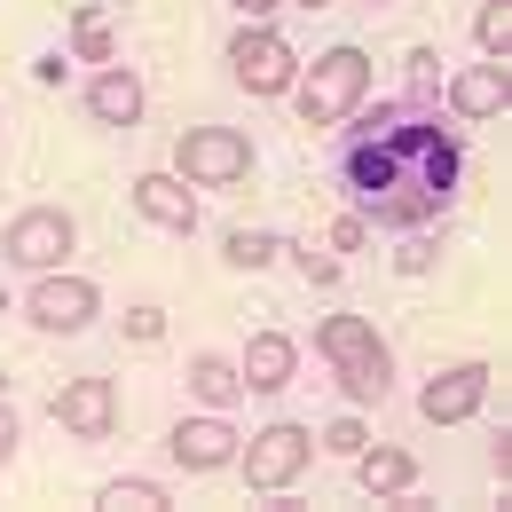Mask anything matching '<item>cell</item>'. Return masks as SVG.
Segmentation results:
<instances>
[{"mask_svg":"<svg viewBox=\"0 0 512 512\" xmlns=\"http://www.w3.org/2000/svg\"><path fill=\"white\" fill-rule=\"evenodd\" d=\"M190 394L205 410H229V402L245 394V379H237V363H221V355H190Z\"/></svg>","mask_w":512,"mask_h":512,"instance_id":"obj_17","label":"cell"},{"mask_svg":"<svg viewBox=\"0 0 512 512\" xmlns=\"http://www.w3.org/2000/svg\"><path fill=\"white\" fill-rule=\"evenodd\" d=\"M505 103H512V64H505V56L465 64L457 79H449V111H457V119H497Z\"/></svg>","mask_w":512,"mask_h":512,"instance_id":"obj_11","label":"cell"},{"mask_svg":"<svg viewBox=\"0 0 512 512\" xmlns=\"http://www.w3.org/2000/svg\"><path fill=\"white\" fill-rule=\"evenodd\" d=\"M355 473H363V489H371V497H410V473H418V465H410V449H355Z\"/></svg>","mask_w":512,"mask_h":512,"instance_id":"obj_16","label":"cell"},{"mask_svg":"<svg viewBox=\"0 0 512 512\" xmlns=\"http://www.w3.org/2000/svg\"><path fill=\"white\" fill-rule=\"evenodd\" d=\"M229 71H237L245 95H284V87L300 79V56H292L268 24H245V32L229 40Z\"/></svg>","mask_w":512,"mask_h":512,"instance_id":"obj_5","label":"cell"},{"mask_svg":"<svg viewBox=\"0 0 512 512\" xmlns=\"http://www.w3.org/2000/svg\"><path fill=\"white\" fill-rule=\"evenodd\" d=\"M103 512H166V489L158 481H103Z\"/></svg>","mask_w":512,"mask_h":512,"instance_id":"obj_19","label":"cell"},{"mask_svg":"<svg viewBox=\"0 0 512 512\" xmlns=\"http://www.w3.org/2000/svg\"><path fill=\"white\" fill-rule=\"evenodd\" d=\"M308 457H316V434H308V426H260L253 442L237 449V465H245V481H253L260 497L292 489V481L308 473Z\"/></svg>","mask_w":512,"mask_h":512,"instance_id":"obj_4","label":"cell"},{"mask_svg":"<svg viewBox=\"0 0 512 512\" xmlns=\"http://www.w3.org/2000/svg\"><path fill=\"white\" fill-rule=\"evenodd\" d=\"M339 386H347V402H386V386H394V355L386 347H363V355H347V363H331Z\"/></svg>","mask_w":512,"mask_h":512,"instance_id":"obj_15","label":"cell"},{"mask_svg":"<svg viewBox=\"0 0 512 512\" xmlns=\"http://www.w3.org/2000/svg\"><path fill=\"white\" fill-rule=\"evenodd\" d=\"M71 213L64 205H32V213H16L8 229H0V253L16 260V268H64V253H71Z\"/></svg>","mask_w":512,"mask_h":512,"instance_id":"obj_6","label":"cell"},{"mask_svg":"<svg viewBox=\"0 0 512 512\" xmlns=\"http://www.w3.org/2000/svg\"><path fill=\"white\" fill-rule=\"evenodd\" d=\"M237 8H245V16H253V24H268V8H276V0H237Z\"/></svg>","mask_w":512,"mask_h":512,"instance_id":"obj_27","label":"cell"},{"mask_svg":"<svg viewBox=\"0 0 512 512\" xmlns=\"http://www.w3.org/2000/svg\"><path fill=\"white\" fill-rule=\"evenodd\" d=\"M331 245H339V253H355V245H363V221H355V213H347V221H331Z\"/></svg>","mask_w":512,"mask_h":512,"instance_id":"obj_25","label":"cell"},{"mask_svg":"<svg viewBox=\"0 0 512 512\" xmlns=\"http://www.w3.org/2000/svg\"><path fill=\"white\" fill-rule=\"evenodd\" d=\"M56 426H64L71 442H111V426H119V386L111 379H71L56 394Z\"/></svg>","mask_w":512,"mask_h":512,"instance_id":"obj_8","label":"cell"},{"mask_svg":"<svg viewBox=\"0 0 512 512\" xmlns=\"http://www.w3.org/2000/svg\"><path fill=\"white\" fill-rule=\"evenodd\" d=\"M276 253H284V245H276L268 229H229V260H237V268H268Z\"/></svg>","mask_w":512,"mask_h":512,"instance_id":"obj_21","label":"cell"},{"mask_svg":"<svg viewBox=\"0 0 512 512\" xmlns=\"http://www.w3.org/2000/svg\"><path fill=\"white\" fill-rule=\"evenodd\" d=\"M292 87H300V119H308V127H339V119L371 95V56H363V48H331V56H316V71L292 79Z\"/></svg>","mask_w":512,"mask_h":512,"instance_id":"obj_2","label":"cell"},{"mask_svg":"<svg viewBox=\"0 0 512 512\" xmlns=\"http://www.w3.org/2000/svg\"><path fill=\"white\" fill-rule=\"evenodd\" d=\"M166 449H174V465L182 473H221V465H237V426L213 410V418H182L174 434H166Z\"/></svg>","mask_w":512,"mask_h":512,"instance_id":"obj_10","label":"cell"},{"mask_svg":"<svg viewBox=\"0 0 512 512\" xmlns=\"http://www.w3.org/2000/svg\"><path fill=\"white\" fill-rule=\"evenodd\" d=\"M32 323L40 331H87L95 323V308H103V292L87 284V276H56V268H40V284H32Z\"/></svg>","mask_w":512,"mask_h":512,"instance_id":"obj_7","label":"cell"},{"mask_svg":"<svg viewBox=\"0 0 512 512\" xmlns=\"http://www.w3.org/2000/svg\"><path fill=\"white\" fill-rule=\"evenodd\" d=\"M127 331H134V339H158V331H166V316H158V308H134Z\"/></svg>","mask_w":512,"mask_h":512,"instance_id":"obj_24","label":"cell"},{"mask_svg":"<svg viewBox=\"0 0 512 512\" xmlns=\"http://www.w3.org/2000/svg\"><path fill=\"white\" fill-rule=\"evenodd\" d=\"M481 394H489V363H449V371L426 379L418 410H426V426H457V418L481 410Z\"/></svg>","mask_w":512,"mask_h":512,"instance_id":"obj_9","label":"cell"},{"mask_svg":"<svg viewBox=\"0 0 512 512\" xmlns=\"http://www.w3.org/2000/svg\"><path fill=\"white\" fill-rule=\"evenodd\" d=\"M134 213L158 221V229H182V237H190V229H197V190L182 182V174H142V182H134Z\"/></svg>","mask_w":512,"mask_h":512,"instance_id":"obj_12","label":"cell"},{"mask_svg":"<svg viewBox=\"0 0 512 512\" xmlns=\"http://www.w3.org/2000/svg\"><path fill=\"white\" fill-rule=\"evenodd\" d=\"M292 339L284 331H253V347H245V363H237V379L253 386V394H276V386H292Z\"/></svg>","mask_w":512,"mask_h":512,"instance_id":"obj_13","label":"cell"},{"mask_svg":"<svg viewBox=\"0 0 512 512\" xmlns=\"http://www.w3.org/2000/svg\"><path fill=\"white\" fill-rule=\"evenodd\" d=\"M87 111H95L103 127H134V119H142V79H134V71H95V79H87Z\"/></svg>","mask_w":512,"mask_h":512,"instance_id":"obj_14","label":"cell"},{"mask_svg":"<svg viewBox=\"0 0 512 512\" xmlns=\"http://www.w3.org/2000/svg\"><path fill=\"white\" fill-rule=\"evenodd\" d=\"M174 174H182L190 190H237V182L253 174V142L237 127H190L174 142Z\"/></svg>","mask_w":512,"mask_h":512,"instance_id":"obj_3","label":"cell"},{"mask_svg":"<svg viewBox=\"0 0 512 512\" xmlns=\"http://www.w3.org/2000/svg\"><path fill=\"white\" fill-rule=\"evenodd\" d=\"M347 174H355L363 213H379V221H426L449 197V182H457V150L434 127H394L379 142H363L347 158Z\"/></svg>","mask_w":512,"mask_h":512,"instance_id":"obj_1","label":"cell"},{"mask_svg":"<svg viewBox=\"0 0 512 512\" xmlns=\"http://www.w3.org/2000/svg\"><path fill=\"white\" fill-rule=\"evenodd\" d=\"M316 347L331 355V363H347V355H363V347H379V331H371L363 316H331V323L316 331Z\"/></svg>","mask_w":512,"mask_h":512,"instance_id":"obj_18","label":"cell"},{"mask_svg":"<svg viewBox=\"0 0 512 512\" xmlns=\"http://www.w3.org/2000/svg\"><path fill=\"white\" fill-rule=\"evenodd\" d=\"M363 442H371V434H363V418H339V426H323V442H316V449H331V457H355Z\"/></svg>","mask_w":512,"mask_h":512,"instance_id":"obj_23","label":"cell"},{"mask_svg":"<svg viewBox=\"0 0 512 512\" xmlns=\"http://www.w3.org/2000/svg\"><path fill=\"white\" fill-rule=\"evenodd\" d=\"M8 457H16V410L0 402V465H8Z\"/></svg>","mask_w":512,"mask_h":512,"instance_id":"obj_26","label":"cell"},{"mask_svg":"<svg viewBox=\"0 0 512 512\" xmlns=\"http://www.w3.org/2000/svg\"><path fill=\"white\" fill-rule=\"evenodd\" d=\"M300 8H323V0H300Z\"/></svg>","mask_w":512,"mask_h":512,"instance_id":"obj_28","label":"cell"},{"mask_svg":"<svg viewBox=\"0 0 512 512\" xmlns=\"http://www.w3.org/2000/svg\"><path fill=\"white\" fill-rule=\"evenodd\" d=\"M473 40H481V56H512V0H489L473 16Z\"/></svg>","mask_w":512,"mask_h":512,"instance_id":"obj_20","label":"cell"},{"mask_svg":"<svg viewBox=\"0 0 512 512\" xmlns=\"http://www.w3.org/2000/svg\"><path fill=\"white\" fill-rule=\"evenodd\" d=\"M71 48H79L87 64H111V32H103V16H95V8H87V16L71 24Z\"/></svg>","mask_w":512,"mask_h":512,"instance_id":"obj_22","label":"cell"}]
</instances>
